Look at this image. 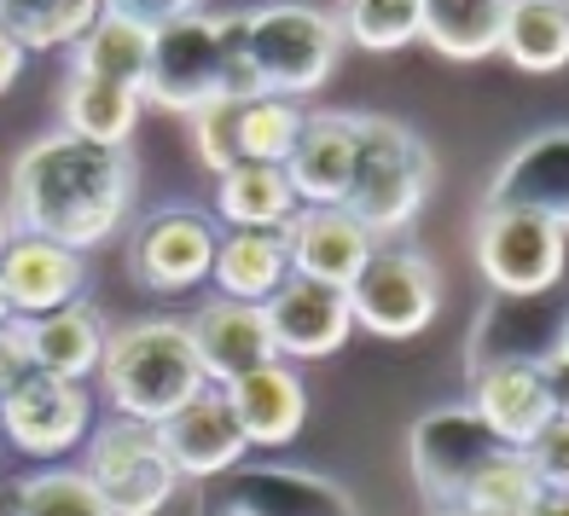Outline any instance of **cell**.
<instances>
[{"mask_svg": "<svg viewBox=\"0 0 569 516\" xmlns=\"http://www.w3.org/2000/svg\"><path fill=\"white\" fill-rule=\"evenodd\" d=\"M128 203H134V158L59 128L12 158L0 210L12 221V239H41L82 255L122 226Z\"/></svg>", "mask_w": 569, "mask_h": 516, "instance_id": "cell-1", "label": "cell"}, {"mask_svg": "<svg viewBox=\"0 0 569 516\" xmlns=\"http://www.w3.org/2000/svg\"><path fill=\"white\" fill-rule=\"evenodd\" d=\"M262 99L244 64V12L216 7H163L151 12V64L140 105L169 117H198L203 105Z\"/></svg>", "mask_w": 569, "mask_h": 516, "instance_id": "cell-2", "label": "cell"}, {"mask_svg": "<svg viewBox=\"0 0 569 516\" xmlns=\"http://www.w3.org/2000/svg\"><path fill=\"white\" fill-rule=\"evenodd\" d=\"M99 389H106V406L122 424H146L158 429L163 418H174L187 401H198L210 389L187 320H134L106 337V354H99Z\"/></svg>", "mask_w": 569, "mask_h": 516, "instance_id": "cell-3", "label": "cell"}, {"mask_svg": "<svg viewBox=\"0 0 569 516\" xmlns=\"http://www.w3.org/2000/svg\"><path fill=\"white\" fill-rule=\"evenodd\" d=\"M436 186L430 145L396 117H355V169L338 210L367 232V239H396L419 221L425 198Z\"/></svg>", "mask_w": 569, "mask_h": 516, "instance_id": "cell-4", "label": "cell"}, {"mask_svg": "<svg viewBox=\"0 0 569 516\" xmlns=\"http://www.w3.org/2000/svg\"><path fill=\"white\" fill-rule=\"evenodd\" d=\"M338 53H343L338 12H320V7H256V12H244V64H250L262 99L297 105L302 93L326 88V75L338 70Z\"/></svg>", "mask_w": 569, "mask_h": 516, "instance_id": "cell-5", "label": "cell"}, {"mask_svg": "<svg viewBox=\"0 0 569 516\" xmlns=\"http://www.w3.org/2000/svg\"><path fill=\"white\" fill-rule=\"evenodd\" d=\"M349 296V320L360 331H372L383 343L419 337L442 307V267L425 250L407 244H378L372 262L360 267V279L343 291Z\"/></svg>", "mask_w": 569, "mask_h": 516, "instance_id": "cell-6", "label": "cell"}, {"mask_svg": "<svg viewBox=\"0 0 569 516\" xmlns=\"http://www.w3.org/2000/svg\"><path fill=\"white\" fill-rule=\"evenodd\" d=\"M471 250H477V267L495 285V296H511V302H535L563 279V221H552V215L482 210Z\"/></svg>", "mask_w": 569, "mask_h": 516, "instance_id": "cell-7", "label": "cell"}, {"mask_svg": "<svg viewBox=\"0 0 569 516\" xmlns=\"http://www.w3.org/2000/svg\"><path fill=\"white\" fill-rule=\"evenodd\" d=\"M500 453H511V447H500L495 435L482 429V418L471 406H436L407 429V471L419 482V494L430 499V510L459 505L465 487H471Z\"/></svg>", "mask_w": 569, "mask_h": 516, "instance_id": "cell-8", "label": "cell"}, {"mask_svg": "<svg viewBox=\"0 0 569 516\" xmlns=\"http://www.w3.org/2000/svg\"><path fill=\"white\" fill-rule=\"evenodd\" d=\"M82 476L111 505V516H158L174 499V482H180L169 471L158 435L146 424H122V418H111L106 429L88 435Z\"/></svg>", "mask_w": 569, "mask_h": 516, "instance_id": "cell-9", "label": "cell"}, {"mask_svg": "<svg viewBox=\"0 0 569 516\" xmlns=\"http://www.w3.org/2000/svg\"><path fill=\"white\" fill-rule=\"evenodd\" d=\"M198 516H360V505L331 476L284 471V464H250V471L216 476Z\"/></svg>", "mask_w": 569, "mask_h": 516, "instance_id": "cell-10", "label": "cell"}, {"mask_svg": "<svg viewBox=\"0 0 569 516\" xmlns=\"http://www.w3.org/2000/svg\"><path fill=\"white\" fill-rule=\"evenodd\" d=\"M216 239L221 226L192 210V203H163L151 210L140 226H134V244H128V267L146 291L158 296H180L210 279V262H216Z\"/></svg>", "mask_w": 569, "mask_h": 516, "instance_id": "cell-11", "label": "cell"}, {"mask_svg": "<svg viewBox=\"0 0 569 516\" xmlns=\"http://www.w3.org/2000/svg\"><path fill=\"white\" fill-rule=\"evenodd\" d=\"M88 424H93L88 383H64V377H47L30 366L0 395V435L30 458H59L70 447H82Z\"/></svg>", "mask_w": 569, "mask_h": 516, "instance_id": "cell-12", "label": "cell"}, {"mask_svg": "<svg viewBox=\"0 0 569 516\" xmlns=\"http://www.w3.org/2000/svg\"><path fill=\"white\" fill-rule=\"evenodd\" d=\"M482 210L569 221V134L563 128H540V134H529L511 151L495 169V180H488Z\"/></svg>", "mask_w": 569, "mask_h": 516, "instance_id": "cell-13", "label": "cell"}, {"mask_svg": "<svg viewBox=\"0 0 569 516\" xmlns=\"http://www.w3.org/2000/svg\"><path fill=\"white\" fill-rule=\"evenodd\" d=\"M273 360H326L349 343V296L331 285H308V279H284L262 302Z\"/></svg>", "mask_w": 569, "mask_h": 516, "instance_id": "cell-14", "label": "cell"}, {"mask_svg": "<svg viewBox=\"0 0 569 516\" xmlns=\"http://www.w3.org/2000/svg\"><path fill=\"white\" fill-rule=\"evenodd\" d=\"M151 435H158L169 471L187 476V482H216L227 471H239V458L250 453L244 435H239V418H232V406H227L221 389H203L198 401H187L174 418H163Z\"/></svg>", "mask_w": 569, "mask_h": 516, "instance_id": "cell-15", "label": "cell"}, {"mask_svg": "<svg viewBox=\"0 0 569 516\" xmlns=\"http://www.w3.org/2000/svg\"><path fill=\"white\" fill-rule=\"evenodd\" d=\"M482 418V429L495 435L500 447L523 453L540 429H547L552 412H563V389L535 372V366H488L471 377V401H465Z\"/></svg>", "mask_w": 569, "mask_h": 516, "instance_id": "cell-16", "label": "cell"}, {"mask_svg": "<svg viewBox=\"0 0 569 516\" xmlns=\"http://www.w3.org/2000/svg\"><path fill=\"white\" fill-rule=\"evenodd\" d=\"M488 366H535L563 383V320L535 314V302L495 296L471 331V377Z\"/></svg>", "mask_w": 569, "mask_h": 516, "instance_id": "cell-17", "label": "cell"}, {"mask_svg": "<svg viewBox=\"0 0 569 516\" xmlns=\"http://www.w3.org/2000/svg\"><path fill=\"white\" fill-rule=\"evenodd\" d=\"M82 285H88V267L76 250L41 244V239H7V250H0V296H7L12 320L59 314V307L82 302Z\"/></svg>", "mask_w": 569, "mask_h": 516, "instance_id": "cell-18", "label": "cell"}, {"mask_svg": "<svg viewBox=\"0 0 569 516\" xmlns=\"http://www.w3.org/2000/svg\"><path fill=\"white\" fill-rule=\"evenodd\" d=\"M187 337H192V354H198L203 377H210V389H227V383H239L244 372L273 366V343H268L262 307L210 296L187 320Z\"/></svg>", "mask_w": 569, "mask_h": 516, "instance_id": "cell-19", "label": "cell"}, {"mask_svg": "<svg viewBox=\"0 0 569 516\" xmlns=\"http://www.w3.org/2000/svg\"><path fill=\"white\" fill-rule=\"evenodd\" d=\"M355 169V117L349 111H315L302 117L297 145L284 158V186L297 210H338Z\"/></svg>", "mask_w": 569, "mask_h": 516, "instance_id": "cell-20", "label": "cell"}, {"mask_svg": "<svg viewBox=\"0 0 569 516\" xmlns=\"http://www.w3.org/2000/svg\"><path fill=\"white\" fill-rule=\"evenodd\" d=\"M372 239L360 232L343 210H297L284 221V255H291V279H308V285H331L349 291L360 267L372 262Z\"/></svg>", "mask_w": 569, "mask_h": 516, "instance_id": "cell-21", "label": "cell"}, {"mask_svg": "<svg viewBox=\"0 0 569 516\" xmlns=\"http://www.w3.org/2000/svg\"><path fill=\"white\" fill-rule=\"evenodd\" d=\"M221 395L232 406V418H239L244 447H291L308 424V383L284 360H273L262 372H244Z\"/></svg>", "mask_w": 569, "mask_h": 516, "instance_id": "cell-22", "label": "cell"}, {"mask_svg": "<svg viewBox=\"0 0 569 516\" xmlns=\"http://www.w3.org/2000/svg\"><path fill=\"white\" fill-rule=\"evenodd\" d=\"M146 64H151V12L146 7H99L88 23V36L70 47V75L106 88H146Z\"/></svg>", "mask_w": 569, "mask_h": 516, "instance_id": "cell-23", "label": "cell"}, {"mask_svg": "<svg viewBox=\"0 0 569 516\" xmlns=\"http://www.w3.org/2000/svg\"><path fill=\"white\" fill-rule=\"evenodd\" d=\"M23 337H30V366L64 383H88L99 372V354H106V320H99L93 302H70L59 314L23 320Z\"/></svg>", "mask_w": 569, "mask_h": 516, "instance_id": "cell-24", "label": "cell"}, {"mask_svg": "<svg viewBox=\"0 0 569 516\" xmlns=\"http://www.w3.org/2000/svg\"><path fill=\"white\" fill-rule=\"evenodd\" d=\"M216 296L262 307L284 279H291V255H284V232H221L216 239Z\"/></svg>", "mask_w": 569, "mask_h": 516, "instance_id": "cell-25", "label": "cell"}, {"mask_svg": "<svg viewBox=\"0 0 569 516\" xmlns=\"http://www.w3.org/2000/svg\"><path fill=\"white\" fill-rule=\"evenodd\" d=\"M216 210L227 232H284V221L297 215V198L284 186V169L232 163L216 174Z\"/></svg>", "mask_w": 569, "mask_h": 516, "instance_id": "cell-26", "label": "cell"}, {"mask_svg": "<svg viewBox=\"0 0 569 516\" xmlns=\"http://www.w3.org/2000/svg\"><path fill=\"white\" fill-rule=\"evenodd\" d=\"M500 53L523 75H558L569 59V7L563 0H511L500 18Z\"/></svg>", "mask_w": 569, "mask_h": 516, "instance_id": "cell-27", "label": "cell"}, {"mask_svg": "<svg viewBox=\"0 0 569 516\" xmlns=\"http://www.w3.org/2000/svg\"><path fill=\"white\" fill-rule=\"evenodd\" d=\"M500 0H425L419 7V41H430L453 64H477L500 53Z\"/></svg>", "mask_w": 569, "mask_h": 516, "instance_id": "cell-28", "label": "cell"}, {"mask_svg": "<svg viewBox=\"0 0 569 516\" xmlns=\"http://www.w3.org/2000/svg\"><path fill=\"white\" fill-rule=\"evenodd\" d=\"M59 117H64V134H76V140L128 151V134H134V122H140V93L70 75L64 93H59Z\"/></svg>", "mask_w": 569, "mask_h": 516, "instance_id": "cell-29", "label": "cell"}, {"mask_svg": "<svg viewBox=\"0 0 569 516\" xmlns=\"http://www.w3.org/2000/svg\"><path fill=\"white\" fill-rule=\"evenodd\" d=\"M99 18L93 0H0V30H7L23 53H53L76 47Z\"/></svg>", "mask_w": 569, "mask_h": 516, "instance_id": "cell-30", "label": "cell"}, {"mask_svg": "<svg viewBox=\"0 0 569 516\" xmlns=\"http://www.w3.org/2000/svg\"><path fill=\"white\" fill-rule=\"evenodd\" d=\"M540 499H547V487H540V476L523 464V453H500L488 471L465 487V510L477 516H535Z\"/></svg>", "mask_w": 569, "mask_h": 516, "instance_id": "cell-31", "label": "cell"}, {"mask_svg": "<svg viewBox=\"0 0 569 516\" xmlns=\"http://www.w3.org/2000/svg\"><path fill=\"white\" fill-rule=\"evenodd\" d=\"M302 105H284V99H244L239 105V163H268L284 169L302 128Z\"/></svg>", "mask_w": 569, "mask_h": 516, "instance_id": "cell-32", "label": "cell"}, {"mask_svg": "<svg viewBox=\"0 0 569 516\" xmlns=\"http://www.w3.org/2000/svg\"><path fill=\"white\" fill-rule=\"evenodd\" d=\"M338 36L367 53H396V47L419 41V7L412 0H355L338 12Z\"/></svg>", "mask_w": 569, "mask_h": 516, "instance_id": "cell-33", "label": "cell"}, {"mask_svg": "<svg viewBox=\"0 0 569 516\" xmlns=\"http://www.w3.org/2000/svg\"><path fill=\"white\" fill-rule=\"evenodd\" d=\"M18 516H111V505L93 494L82 471H41L23 476Z\"/></svg>", "mask_w": 569, "mask_h": 516, "instance_id": "cell-34", "label": "cell"}, {"mask_svg": "<svg viewBox=\"0 0 569 516\" xmlns=\"http://www.w3.org/2000/svg\"><path fill=\"white\" fill-rule=\"evenodd\" d=\"M239 105H203L198 117H187L192 122V151H198V163L210 174L239 163Z\"/></svg>", "mask_w": 569, "mask_h": 516, "instance_id": "cell-35", "label": "cell"}, {"mask_svg": "<svg viewBox=\"0 0 569 516\" xmlns=\"http://www.w3.org/2000/svg\"><path fill=\"white\" fill-rule=\"evenodd\" d=\"M523 464L540 476L547 494H569V412H552L547 429L523 447Z\"/></svg>", "mask_w": 569, "mask_h": 516, "instance_id": "cell-36", "label": "cell"}, {"mask_svg": "<svg viewBox=\"0 0 569 516\" xmlns=\"http://www.w3.org/2000/svg\"><path fill=\"white\" fill-rule=\"evenodd\" d=\"M30 372V337H23V320H7L0 325V395Z\"/></svg>", "mask_w": 569, "mask_h": 516, "instance_id": "cell-37", "label": "cell"}, {"mask_svg": "<svg viewBox=\"0 0 569 516\" xmlns=\"http://www.w3.org/2000/svg\"><path fill=\"white\" fill-rule=\"evenodd\" d=\"M23 59H30V53H23V47H18L7 30H0V93H7L18 75H23Z\"/></svg>", "mask_w": 569, "mask_h": 516, "instance_id": "cell-38", "label": "cell"}, {"mask_svg": "<svg viewBox=\"0 0 569 516\" xmlns=\"http://www.w3.org/2000/svg\"><path fill=\"white\" fill-rule=\"evenodd\" d=\"M23 505V482H0V516H18Z\"/></svg>", "mask_w": 569, "mask_h": 516, "instance_id": "cell-39", "label": "cell"}, {"mask_svg": "<svg viewBox=\"0 0 569 516\" xmlns=\"http://www.w3.org/2000/svg\"><path fill=\"white\" fill-rule=\"evenodd\" d=\"M535 516H569V494H547Z\"/></svg>", "mask_w": 569, "mask_h": 516, "instance_id": "cell-40", "label": "cell"}, {"mask_svg": "<svg viewBox=\"0 0 569 516\" xmlns=\"http://www.w3.org/2000/svg\"><path fill=\"white\" fill-rule=\"evenodd\" d=\"M430 516H477V510H465V505H442V510H430Z\"/></svg>", "mask_w": 569, "mask_h": 516, "instance_id": "cell-41", "label": "cell"}, {"mask_svg": "<svg viewBox=\"0 0 569 516\" xmlns=\"http://www.w3.org/2000/svg\"><path fill=\"white\" fill-rule=\"evenodd\" d=\"M7 239H12V221H7V210H0V250H7Z\"/></svg>", "mask_w": 569, "mask_h": 516, "instance_id": "cell-42", "label": "cell"}, {"mask_svg": "<svg viewBox=\"0 0 569 516\" xmlns=\"http://www.w3.org/2000/svg\"><path fill=\"white\" fill-rule=\"evenodd\" d=\"M7 320H12V314H7V296H0V325H7Z\"/></svg>", "mask_w": 569, "mask_h": 516, "instance_id": "cell-43", "label": "cell"}, {"mask_svg": "<svg viewBox=\"0 0 569 516\" xmlns=\"http://www.w3.org/2000/svg\"><path fill=\"white\" fill-rule=\"evenodd\" d=\"M0 453H7V435H0Z\"/></svg>", "mask_w": 569, "mask_h": 516, "instance_id": "cell-44", "label": "cell"}]
</instances>
